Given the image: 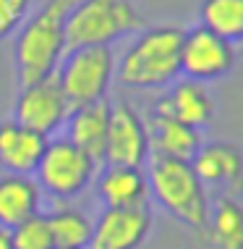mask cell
Wrapping results in <instances>:
<instances>
[{
  "label": "cell",
  "mask_w": 243,
  "mask_h": 249,
  "mask_svg": "<svg viewBox=\"0 0 243 249\" xmlns=\"http://www.w3.org/2000/svg\"><path fill=\"white\" fill-rule=\"evenodd\" d=\"M34 0H0V39L11 37L24 24Z\"/></svg>",
  "instance_id": "obj_22"
},
{
  "label": "cell",
  "mask_w": 243,
  "mask_h": 249,
  "mask_svg": "<svg viewBox=\"0 0 243 249\" xmlns=\"http://www.w3.org/2000/svg\"><path fill=\"white\" fill-rule=\"evenodd\" d=\"M115 53L110 45H84L68 48L60 60L55 79L71 107L105 103L115 82Z\"/></svg>",
  "instance_id": "obj_5"
},
{
  "label": "cell",
  "mask_w": 243,
  "mask_h": 249,
  "mask_svg": "<svg viewBox=\"0 0 243 249\" xmlns=\"http://www.w3.org/2000/svg\"><path fill=\"white\" fill-rule=\"evenodd\" d=\"M146 129H149L152 158H170V160L191 163V158L196 155L199 144L204 142V139H201V131L180 124V121H175V118L160 116V113H149Z\"/></svg>",
  "instance_id": "obj_16"
},
{
  "label": "cell",
  "mask_w": 243,
  "mask_h": 249,
  "mask_svg": "<svg viewBox=\"0 0 243 249\" xmlns=\"http://www.w3.org/2000/svg\"><path fill=\"white\" fill-rule=\"evenodd\" d=\"M11 249H55L45 215H34L11 228Z\"/></svg>",
  "instance_id": "obj_21"
},
{
  "label": "cell",
  "mask_w": 243,
  "mask_h": 249,
  "mask_svg": "<svg viewBox=\"0 0 243 249\" xmlns=\"http://www.w3.org/2000/svg\"><path fill=\"white\" fill-rule=\"evenodd\" d=\"M238 60V50L227 39H222L204 26L183 29L180 39V76L201 84H212L230 76Z\"/></svg>",
  "instance_id": "obj_8"
},
{
  "label": "cell",
  "mask_w": 243,
  "mask_h": 249,
  "mask_svg": "<svg viewBox=\"0 0 243 249\" xmlns=\"http://www.w3.org/2000/svg\"><path fill=\"white\" fill-rule=\"evenodd\" d=\"M94 189L105 207H144L149 205V181L144 168L99 165Z\"/></svg>",
  "instance_id": "obj_13"
},
{
  "label": "cell",
  "mask_w": 243,
  "mask_h": 249,
  "mask_svg": "<svg viewBox=\"0 0 243 249\" xmlns=\"http://www.w3.org/2000/svg\"><path fill=\"white\" fill-rule=\"evenodd\" d=\"M76 0H42L32 16L16 29L13 39V66L18 87L55 76L60 60L68 50L65 24Z\"/></svg>",
  "instance_id": "obj_1"
},
{
  "label": "cell",
  "mask_w": 243,
  "mask_h": 249,
  "mask_svg": "<svg viewBox=\"0 0 243 249\" xmlns=\"http://www.w3.org/2000/svg\"><path fill=\"white\" fill-rule=\"evenodd\" d=\"M144 29V18L131 0H76L68 13V48L113 45Z\"/></svg>",
  "instance_id": "obj_4"
},
{
  "label": "cell",
  "mask_w": 243,
  "mask_h": 249,
  "mask_svg": "<svg viewBox=\"0 0 243 249\" xmlns=\"http://www.w3.org/2000/svg\"><path fill=\"white\" fill-rule=\"evenodd\" d=\"M199 26L227 39L230 45L243 42V0H201Z\"/></svg>",
  "instance_id": "obj_20"
},
{
  "label": "cell",
  "mask_w": 243,
  "mask_h": 249,
  "mask_svg": "<svg viewBox=\"0 0 243 249\" xmlns=\"http://www.w3.org/2000/svg\"><path fill=\"white\" fill-rule=\"evenodd\" d=\"M68 113H71V105L55 76L18 87L16 103H13V121L37 131L39 137L52 139L65 126Z\"/></svg>",
  "instance_id": "obj_9"
},
{
  "label": "cell",
  "mask_w": 243,
  "mask_h": 249,
  "mask_svg": "<svg viewBox=\"0 0 243 249\" xmlns=\"http://www.w3.org/2000/svg\"><path fill=\"white\" fill-rule=\"evenodd\" d=\"M55 249H86L92 236V218L68 202H60L45 215Z\"/></svg>",
  "instance_id": "obj_19"
},
{
  "label": "cell",
  "mask_w": 243,
  "mask_h": 249,
  "mask_svg": "<svg viewBox=\"0 0 243 249\" xmlns=\"http://www.w3.org/2000/svg\"><path fill=\"white\" fill-rule=\"evenodd\" d=\"M201 239L212 249H243V205L230 194H220L209 205Z\"/></svg>",
  "instance_id": "obj_18"
},
{
  "label": "cell",
  "mask_w": 243,
  "mask_h": 249,
  "mask_svg": "<svg viewBox=\"0 0 243 249\" xmlns=\"http://www.w3.org/2000/svg\"><path fill=\"white\" fill-rule=\"evenodd\" d=\"M97 171L99 165L76 144H71L65 137H52L47 139L34 178L42 194L52 197L55 202H71L94 184Z\"/></svg>",
  "instance_id": "obj_6"
},
{
  "label": "cell",
  "mask_w": 243,
  "mask_h": 249,
  "mask_svg": "<svg viewBox=\"0 0 243 249\" xmlns=\"http://www.w3.org/2000/svg\"><path fill=\"white\" fill-rule=\"evenodd\" d=\"M47 139L37 131L26 129L18 121H0V171L18 173V176H34Z\"/></svg>",
  "instance_id": "obj_14"
},
{
  "label": "cell",
  "mask_w": 243,
  "mask_h": 249,
  "mask_svg": "<svg viewBox=\"0 0 243 249\" xmlns=\"http://www.w3.org/2000/svg\"><path fill=\"white\" fill-rule=\"evenodd\" d=\"M152 158L146 118L128 100L107 103V139L102 165L144 168Z\"/></svg>",
  "instance_id": "obj_7"
},
{
  "label": "cell",
  "mask_w": 243,
  "mask_h": 249,
  "mask_svg": "<svg viewBox=\"0 0 243 249\" xmlns=\"http://www.w3.org/2000/svg\"><path fill=\"white\" fill-rule=\"evenodd\" d=\"M65 134L71 144H76L81 152H86L97 165H102L105 158V139H107V103H92L71 107L65 121Z\"/></svg>",
  "instance_id": "obj_17"
},
{
  "label": "cell",
  "mask_w": 243,
  "mask_h": 249,
  "mask_svg": "<svg viewBox=\"0 0 243 249\" xmlns=\"http://www.w3.org/2000/svg\"><path fill=\"white\" fill-rule=\"evenodd\" d=\"M0 249H11V231L0 228Z\"/></svg>",
  "instance_id": "obj_23"
},
{
  "label": "cell",
  "mask_w": 243,
  "mask_h": 249,
  "mask_svg": "<svg viewBox=\"0 0 243 249\" xmlns=\"http://www.w3.org/2000/svg\"><path fill=\"white\" fill-rule=\"evenodd\" d=\"M149 113L175 118L180 124L201 131L214 118V97L207 84L183 76V79H175L170 87H165V92L154 100Z\"/></svg>",
  "instance_id": "obj_11"
},
{
  "label": "cell",
  "mask_w": 243,
  "mask_h": 249,
  "mask_svg": "<svg viewBox=\"0 0 243 249\" xmlns=\"http://www.w3.org/2000/svg\"><path fill=\"white\" fill-rule=\"evenodd\" d=\"M180 39L183 29L160 24L139 29L133 42L115 60V82L126 89H165L180 79Z\"/></svg>",
  "instance_id": "obj_2"
},
{
  "label": "cell",
  "mask_w": 243,
  "mask_h": 249,
  "mask_svg": "<svg viewBox=\"0 0 243 249\" xmlns=\"http://www.w3.org/2000/svg\"><path fill=\"white\" fill-rule=\"evenodd\" d=\"M154 215L144 207H102L92 220V236L86 249H141L149 239Z\"/></svg>",
  "instance_id": "obj_10"
},
{
  "label": "cell",
  "mask_w": 243,
  "mask_h": 249,
  "mask_svg": "<svg viewBox=\"0 0 243 249\" xmlns=\"http://www.w3.org/2000/svg\"><path fill=\"white\" fill-rule=\"evenodd\" d=\"M45 194L34 176L0 173V228H16L24 220L42 215Z\"/></svg>",
  "instance_id": "obj_15"
},
{
  "label": "cell",
  "mask_w": 243,
  "mask_h": 249,
  "mask_svg": "<svg viewBox=\"0 0 243 249\" xmlns=\"http://www.w3.org/2000/svg\"><path fill=\"white\" fill-rule=\"evenodd\" d=\"M149 181V199L162 207L173 220L186 226L194 233H204L209 215V192L196 178L191 163L170 158H149L144 165Z\"/></svg>",
  "instance_id": "obj_3"
},
{
  "label": "cell",
  "mask_w": 243,
  "mask_h": 249,
  "mask_svg": "<svg viewBox=\"0 0 243 249\" xmlns=\"http://www.w3.org/2000/svg\"><path fill=\"white\" fill-rule=\"evenodd\" d=\"M191 168L204 189H214L222 194L243 189V152L233 142H201L196 155L191 158Z\"/></svg>",
  "instance_id": "obj_12"
}]
</instances>
